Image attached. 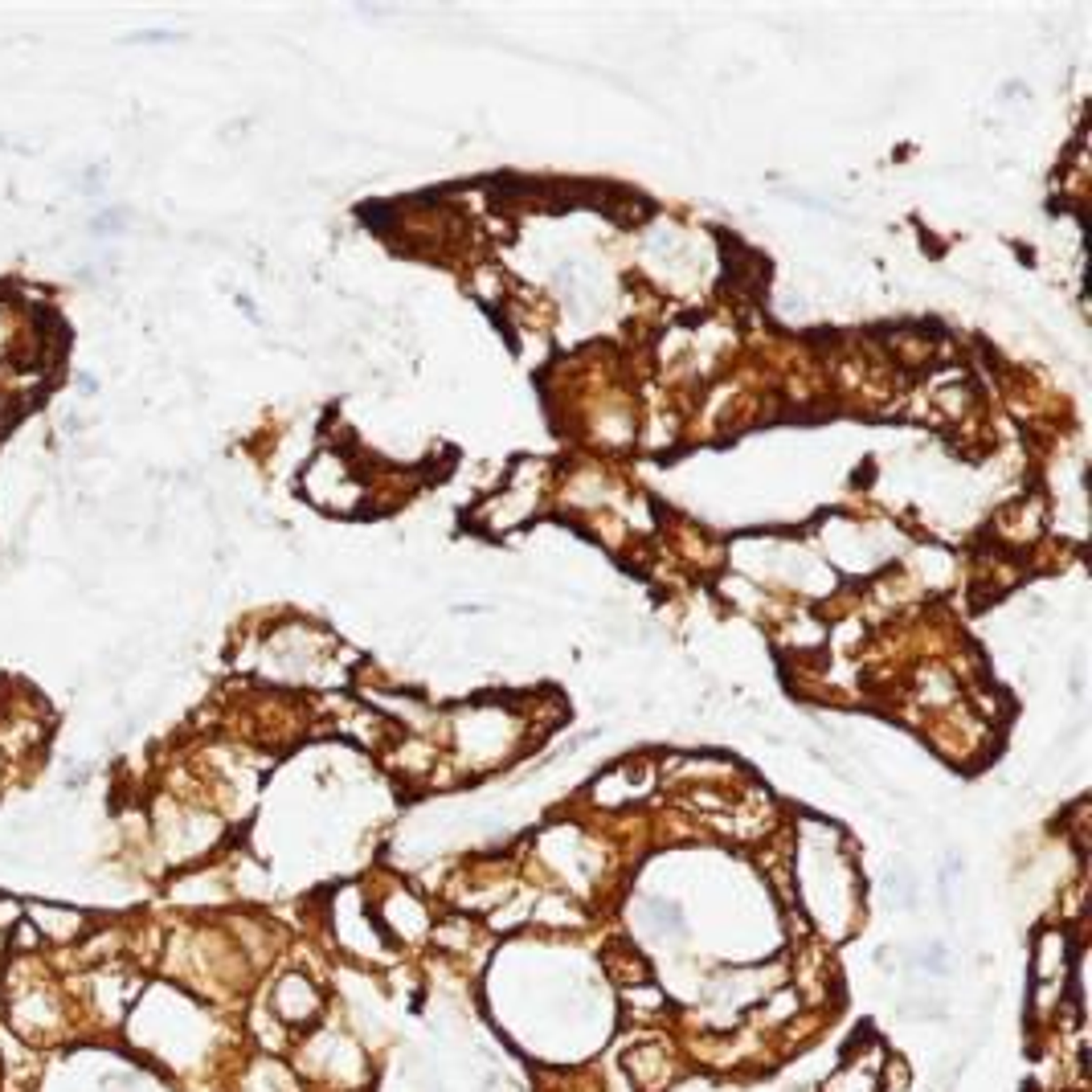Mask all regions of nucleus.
Returning a JSON list of instances; mask_svg holds the SVG:
<instances>
[{
    "instance_id": "f257e3e1",
    "label": "nucleus",
    "mask_w": 1092,
    "mask_h": 1092,
    "mask_svg": "<svg viewBox=\"0 0 1092 1092\" xmlns=\"http://www.w3.org/2000/svg\"><path fill=\"white\" fill-rule=\"evenodd\" d=\"M275 1015L283 1018L286 1027H308L311 1018L319 1015V990L299 974L283 978L275 990Z\"/></svg>"
},
{
    "instance_id": "f03ea898",
    "label": "nucleus",
    "mask_w": 1092,
    "mask_h": 1092,
    "mask_svg": "<svg viewBox=\"0 0 1092 1092\" xmlns=\"http://www.w3.org/2000/svg\"><path fill=\"white\" fill-rule=\"evenodd\" d=\"M626 1072H630V1080L638 1084L643 1092H663L671 1084V1076H675V1064H671V1056L663 1048H630L626 1051Z\"/></svg>"
},
{
    "instance_id": "7ed1b4c3",
    "label": "nucleus",
    "mask_w": 1092,
    "mask_h": 1092,
    "mask_svg": "<svg viewBox=\"0 0 1092 1092\" xmlns=\"http://www.w3.org/2000/svg\"><path fill=\"white\" fill-rule=\"evenodd\" d=\"M827 1092H876V1076L863 1072L859 1064H843L827 1080Z\"/></svg>"
},
{
    "instance_id": "20e7f679",
    "label": "nucleus",
    "mask_w": 1092,
    "mask_h": 1092,
    "mask_svg": "<svg viewBox=\"0 0 1092 1092\" xmlns=\"http://www.w3.org/2000/svg\"><path fill=\"white\" fill-rule=\"evenodd\" d=\"M909 1084H912V1072H909V1064L896 1056V1060H884V1088H892V1092H909Z\"/></svg>"
},
{
    "instance_id": "39448f33",
    "label": "nucleus",
    "mask_w": 1092,
    "mask_h": 1092,
    "mask_svg": "<svg viewBox=\"0 0 1092 1092\" xmlns=\"http://www.w3.org/2000/svg\"><path fill=\"white\" fill-rule=\"evenodd\" d=\"M921 970H929L933 978H945L949 974V957H945L941 945H933V949H924L921 954Z\"/></svg>"
},
{
    "instance_id": "423d86ee",
    "label": "nucleus",
    "mask_w": 1092,
    "mask_h": 1092,
    "mask_svg": "<svg viewBox=\"0 0 1092 1092\" xmlns=\"http://www.w3.org/2000/svg\"><path fill=\"white\" fill-rule=\"evenodd\" d=\"M647 990H651V987H638L635 994H630V1002H635L638 1010H659V1007H663V998H659V994H647Z\"/></svg>"
}]
</instances>
